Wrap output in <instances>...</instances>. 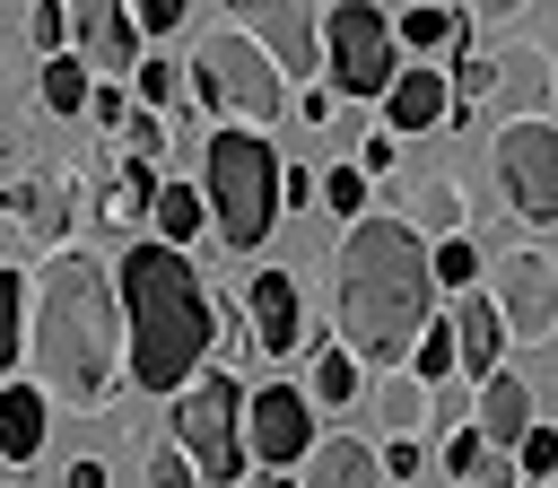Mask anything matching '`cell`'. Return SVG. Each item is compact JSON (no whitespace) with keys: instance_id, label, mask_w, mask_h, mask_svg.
<instances>
[{"instance_id":"6da1fadb","label":"cell","mask_w":558,"mask_h":488,"mask_svg":"<svg viewBox=\"0 0 558 488\" xmlns=\"http://www.w3.org/2000/svg\"><path fill=\"white\" fill-rule=\"evenodd\" d=\"M26 383L52 410H113L131 392L113 261H96L87 244L44 253L26 279Z\"/></svg>"},{"instance_id":"7a4b0ae2","label":"cell","mask_w":558,"mask_h":488,"mask_svg":"<svg viewBox=\"0 0 558 488\" xmlns=\"http://www.w3.org/2000/svg\"><path fill=\"white\" fill-rule=\"evenodd\" d=\"M436 270H427V244L401 227V218H384V209H366V218H349V235H340V253H331V305H340V349L366 366V375H392V366H410V349H418V331L436 322Z\"/></svg>"},{"instance_id":"3957f363","label":"cell","mask_w":558,"mask_h":488,"mask_svg":"<svg viewBox=\"0 0 558 488\" xmlns=\"http://www.w3.org/2000/svg\"><path fill=\"white\" fill-rule=\"evenodd\" d=\"M113 296H122V357H131V392H183L209 366L218 340V288L192 270V253L131 235V253L113 261Z\"/></svg>"},{"instance_id":"277c9868","label":"cell","mask_w":558,"mask_h":488,"mask_svg":"<svg viewBox=\"0 0 558 488\" xmlns=\"http://www.w3.org/2000/svg\"><path fill=\"white\" fill-rule=\"evenodd\" d=\"M201 200H209V235L227 253H262L279 227V148L244 122H218L201 139Z\"/></svg>"},{"instance_id":"5b68a950","label":"cell","mask_w":558,"mask_h":488,"mask_svg":"<svg viewBox=\"0 0 558 488\" xmlns=\"http://www.w3.org/2000/svg\"><path fill=\"white\" fill-rule=\"evenodd\" d=\"M288 105H296V87L279 78V61H270L244 26H218V35L183 61V113H192V122H244V131H270Z\"/></svg>"},{"instance_id":"8992f818","label":"cell","mask_w":558,"mask_h":488,"mask_svg":"<svg viewBox=\"0 0 558 488\" xmlns=\"http://www.w3.org/2000/svg\"><path fill=\"white\" fill-rule=\"evenodd\" d=\"M166 444L192 453L201 488H235L253 462H244V383L227 366H201L174 401H166Z\"/></svg>"},{"instance_id":"52a82bcc","label":"cell","mask_w":558,"mask_h":488,"mask_svg":"<svg viewBox=\"0 0 558 488\" xmlns=\"http://www.w3.org/2000/svg\"><path fill=\"white\" fill-rule=\"evenodd\" d=\"M401 70V44H392V17L375 0H331L323 9V87L340 105H375Z\"/></svg>"},{"instance_id":"ba28073f","label":"cell","mask_w":558,"mask_h":488,"mask_svg":"<svg viewBox=\"0 0 558 488\" xmlns=\"http://www.w3.org/2000/svg\"><path fill=\"white\" fill-rule=\"evenodd\" d=\"M488 174H497V192H506V209L541 235V227H558V122L541 113V122H497L488 131Z\"/></svg>"},{"instance_id":"9c48e42d","label":"cell","mask_w":558,"mask_h":488,"mask_svg":"<svg viewBox=\"0 0 558 488\" xmlns=\"http://www.w3.org/2000/svg\"><path fill=\"white\" fill-rule=\"evenodd\" d=\"M0 218H9V235H17V244H35V253L78 244L70 227H78V218H96V200H87V166H52V174H0Z\"/></svg>"},{"instance_id":"30bf717a","label":"cell","mask_w":558,"mask_h":488,"mask_svg":"<svg viewBox=\"0 0 558 488\" xmlns=\"http://www.w3.org/2000/svg\"><path fill=\"white\" fill-rule=\"evenodd\" d=\"M488 305L506 314V340H549L558 331V253L549 244H506L488 261Z\"/></svg>"},{"instance_id":"8fae6325","label":"cell","mask_w":558,"mask_h":488,"mask_svg":"<svg viewBox=\"0 0 558 488\" xmlns=\"http://www.w3.org/2000/svg\"><path fill=\"white\" fill-rule=\"evenodd\" d=\"M218 9L279 61L288 87H314L323 78V9L314 0H218Z\"/></svg>"},{"instance_id":"7c38bea8","label":"cell","mask_w":558,"mask_h":488,"mask_svg":"<svg viewBox=\"0 0 558 488\" xmlns=\"http://www.w3.org/2000/svg\"><path fill=\"white\" fill-rule=\"evenodd\" d=\"M314 401L296 392V383H262V392H244V462L253 471H296L305 453H314Z\"/></svg>"},{"instance_id":"4fadbf2b","label":"cell","mask_w":558,"mask_h":488,"mask_svg":"<svg viewBox=\"0 0 558 488\" xmlns=\"http://www.w3.org/2000/svg\"><path fill=\"white\" fill-rule=\"evenodd\" d=\"M488 70H497L488 78V122H541L558 105V52L549 44H523L514 35V44L488 52Z\"/></svg>"},{"instance_id":"5bb4252c","label":"cell","mask_w":558,"mask_h":488,"mask_svg":"<svg viewBox=\"0 0 558 488\" xmlns=\"http://www.w3.org/2000/svg\"><path fill=\"white\" fill-rule=\"evenodd\" d=\"M70 52L96 70V78H131L140 70V26L122 0H70Z\"/></svg>"},{"instance_id":"9a60e30c","label":"cell","mask_w":558,"mask_h":488,"mask_svg":"<svg viewBox=\"0 0 558 488\" xmlns=\"http://www.w3.org/2000/svg\"><path fill=\"white\" fill-rule=\"evenodd\" d=\"M375 105H384V131H392V139H427V131L453 122V87H445L436 61H401L392 87H384Z\"/></svg>"},{"instance_id":"2e32d148","label":"cell","mask_w":558,"mask_h":488,"mask_svg":"<svg viewBox=\"0 0 558 488\" xmlns=\"http://www.w3.org/2000/svg\"><path fill=\"white\" fill-rule=\"evenodd\" d=\"M244 331H253L262 357L305 349V296H296L288 270H253V279H244Z\"/></svg>"},{"instance_id":"e0dca14e","label":"cell","mask_w":558,"mask_h":488,"mask_svg":"<svg viewBox=\"0 0 558 488\" xmlns=\"http://www.w3.org/2000/svg\"><path fill=\"white\" fill-rule=\"evenodd\" d=\"M445 322H453V375L462 383H488L506 366V314L488 305V288H462Z\"/></svg>"},{"instance_id":"ac0fdd59","label":"cell","mask_w":558,"mask_h":488,"mask_svg":"<svg viewBox=\"0 0 558 488\" xmlns=\"http://www.w3.org/2000/svg\"><path fill=\"white\" fill-rule=\"evenodd\" d=\"M296 488H392V479H384V453H375L366 436L331 427V436H314V453L296 462Z\"/></svg>"},{"instance_id":"d6986e66","label":"cell","mask_w":558,"mask_h":488,"mask_svg":"<svg viewBox=\"0 0 558 488\" xmlns=\"http://www.w3.org/2000/svg\"><path fill=\"white\" fill-rule=\"evenodd\" d=\"M532 418H541V401H532V383H523L514 366H497L488 383H471V427H480V436H488L497 453H514Z\"/></svg>"},{"instance_id":"ffe728a7","label":"cell","mask_w":558,"mask_h":488,"mask_svg":"<svg viewBox=\"0 0 558 488\" xmlns=\"http://www.w3.org/2000/svg\"><path fill=\"white\" fill-rule=\"evenodd\" d=\"M366 418H375L384 436H427V427H436V383H418L410 366L366 375Z\"/></svg>"},{"instance_id":"44dd1931","label":"cell","mask_w":558,"mask_h":488,"mask_svg":"<svg viewBox=\"0 0 558 488\" xmlns=\"http://www.w3.org/2000/svg\"><path fill=\"white\" fill-rule=\"evenodd\" d=\"M44 427H52V401L17 375V383H0V462L9 471H26L35 453H44Z\"/></svg>"},{"instance_id":"7402d4cb","label":"cell","mask_w":558,"mask_h":488,"mask_svg":"<svg viewBox=\"0 0 558 488\" xmlns=\"http://www.w3.org/2000/svg\"><path fill=\"white\" fill-rule=\"evenodd\" d=\"M418 244H445V235H462L471 227V192L453 183V174H418L410 183V218H401Z\"/></svg>"},{"instance_id":"603a6c76","label":"cell","mask_w":558,"mask_h":488,"mask_svg":"<svg viewBox=\"0 0 558 488\" xmlns=\"http://www.w3.org/2000/svg\"><path fill=\"white\" fill-rule=\"evenodd\" d=\"M148 209H157V166L122 157V166H113V183L96 192V218H105V227H122V235H148Z\"/></svg>"},{"instance_id":"cb8c5ba5","label":"cell","mask_w":558,"mask_h":488,"mask_svg":"<svg viewBox=\"0 0 558 488\" xmlns=\"http://www.w3.org/2000/svg\"><path fill=\"white\" fill-rule=\"evenodd\" d=\"M305 401H314V418H323V410H357V401H366V366H357L340 340H323V349H314V375H305Z\"/></svg>"},{"instance_id":"d4e9b609","label":"cell","mask_w":558,"mask_h":488,"mask_svg":"<svg viewBox=\"0 0 558 488\" xmlns=\"http://www.w3.org/2000/svg\"><path fill=\"white\" fill-rule=\"evenodd\" d=\"M201 227H209V200H201V183H183V174H174V183H157V209H148V235L183 253V244H192Z\"/></svg>"},{"instance_id":"484cf974","label":"cell","mask_w":558,"mask_h":488,"mask_svg":"<svg viewBox=\"0 0 558 488\" xmlns=\"http://www.w3.org/2000/svg\"><path fill=\"white\" fill-rule=\"evenodd\" d=\"M453 35H462V17H453L445 0H410V9L392 17V44H401L410 61H427V52H445Z\"/></svg>"},{"instance_id":"4316f807","label":"cell","mask_w":558,"mask_h":488,"mask_svg":"<svg viewBox=\"0 0 558 488\" xmlns=\"http://www.w3.org/2000/svg\"><path fill=\"white\" fill-rule=\"evenodd\" d=\"M26 366V270L0 261V383H17Z\"/></svg>"},{"instance_id":"83f0119b","label":"cell","mask_w":558,"mask_h":488,"mask_svg":"<svg viewBox=\"0 0 558 488\" xmlns=\"http://www.w3.org/2000/svg\"><path fill=\"white\" fill-rule=\"evenodd\" d=\"M122 87H131V105H148V113H174V122H192V113H183V61H157V52H140V70H131Z\"/></svg>"},{"instance_id":"f1b7e54d","label":"cell","mask_w":558,"mask_h":488,"mask_svg":"<svg viewBox=\"0 0 558 488\" xmlns=\"http://www.w3.org/2000/svg\"><path fill=\"white\" fill-rule=\"evenodd\" d=\"M35 87H44V105H52V113H87V96H96V70H87L78 52H52Z\"/></svg>"},{"instance_id":"f546056e","label":"cell","mask_w":558,"mask_h":488,"mask_svg":"<svg viewBox=\"0 0 558 488\" xmlns=\"http://www.w3.org/2000/svg\"><path fill=\"white\" fill-rule=\"evenodd\" d=\"M427 270H436V288H480V244L471 235H445V244H427Z\"/></svg>"},{"instance_id":"4dcf8cb0","label":"cell","mask_w":558,"mask_h":488,"mask_svg":"<svg viewBox=\"0 0 558 488\" xmlns=\"http://www.w3.org/2000/svg\"><path fill=\"white\" fill-rule=\"evenodd\" d=\"M410 375H418V383H453V322H445V314L418 331V349H410Z\"/></svg>"},{"instance_id":"1f68e13d","label":"cell","mask_w":558,"mask_h":488,"mask_svg":"<svg viewBox=\"0 0 558 488\" xmlns=\"http://www.w3.org/2000/svg\"><path fill=\"white\" fill-rule=\"evenodd\" d=\"M113 139H122V157H140V166H157V157L174 148V139H166V113H148V105H131V122H122Z\"/></svg>"},{"instance_id":"d6a6232c","label":"cell","mask_w":558,"mask_h":488,"mask_svg":"<svg viewBox=\"0 0 558 488\" xmlns=\"http://www.w3.org/2000/svg\"><path fill=\"white\" fill-rule=\"evenodd\" d=\"M26 44L52 61V52H70V0H35L26 9Z\"/></svg>"},{"instance_id":"836d02e7","label":"cell","mask_w":558,"mask_h":488,"mask_svg":"<svg viewBox=\"0 0 558 488\" xmlns=\"http://www.w3.org/2000/svg\"><path fill=\"white\" fill-rule=\"evenodd\" d=\"M514 471H523V479H558V427H549V418H532V427H523Z\"/></svg>"},{"instance_id":"e575fe53","label":"cell","mask_w":558,"mask_h":488,"mask_svg":"<svg viewBox=\"0 0 558 488\" xmlns=\"http://www.w3.org/2000/svg\"><path fill=\"white\" fill-rule=\"evenodd\" d=\"M480 453H488V436H480V427H453V436L436 444V471H445V479H471Z\"/></svg>"},{"instance_id":"d590c367","label":"cell","mask_w":558,"mask_h":488,"mask_svg":"<svg viewBox=\"0 0 558 488\" xmlns=\"http://www.w3.org/2000/svg\"><path fill=\"white\" fill-rule=\"evenodd\" d=\"M323 200H331L340 218H366V174H357V166H331V174H323Z\"/></svg>"},{"instance_id":"8d00e7d4","label":"cell","mask_w":558,"mask_h":488,"mask_svg":"<svg viewBox=\"0 0 558 488\" xmlns=\"http://www.w3.org/2000/svg\"><path fill=\"white\" fill-rule=\"evenodd\" d=\"M148 488H201L192 453H183V444H157V453H148Z\"/></svg>"},{"instance_id":"74e56055","label":"cell","mask_w":558,"mask_h":488,"mask_svg":"<svg viewBox=\"0 0 558 488\" xmlns=\"http://www.w3.org/2000/svg\"><path fill=\"white\" fill-rule=\"evenodd\" d=\"M87 122L122 131V122H131V87H122V78H96V96H87Z\"/></svg>"},{"instance_id":"f35d334b","label":"cell","mask_w":558,"mask_h":488,"mask_svg":"<svg viewBox=\"0 0 558 488\" xmlns=\"http://www.w3.org/2000/svg\"><path fill=\"white\" fill-rule=\"evenodd\" d=\"M122 9H131V26H140V35H174L192 0H122Z\"/></svg>"},{"instance_id":"ab89813d","label":"cell","mask_w":558,"mask_h":488,"mask_svg":"<svg viewBox=\"0 0 558 488\" xmlns=\"http://www.w3.org/2000/svg\"><path fill=\"white\" fill-rule=\"evenodd\" d=\"M288 113H296V122H314V131H323V122H340V96H331V87H323V78H314V87H296V105H288Z\"/></svg>"},{"instance_id":"60d3db41","label":"cell","mask_w":558,"mask_h":488,"mask_svg":"<svg viewBox=\"0 0 558 488\" xmlns=\"http://www.w3.org/2000/svg\"><path fill=\"white\" fill-rule=\"evenodd\" d=\"M392 166H401V139H392V131L357 139V174H366V183H375V174H392Z\"/></svg>"},{"instance_id":"b9f144b4","label":"cell","mask_w":558,"mask_h":488,"mask_svg":"<svg viewBox=\"0 0 558 488\" xmlns=\"http://www.w3.org/2000/svg\"><path fill=\"white\" fill-rule=\"evenodd\" d=\"M471 427V383H436V436Z\"/></svg>"},{"instance_id":"7bdbcfd3","label":"cell","mask_w":558,"mask_h":488,"mask_svg":"<svg viewBox=\"0 0 558 488\" xmlns=\"http://www.w3.org/2000/svg\"><path fill=\"white\" fill-rule=\"evenodd\" d=\"M462 488H523V471H514V453H497V444H488V453H480V471H471Z\"/></svg>"},{"instance_id":"ee69618b","label":"cell","mask_w":558,"mask_h":488,"mask_svg":"<svg viewBox=\"0 0 558 488\" xmlns=\"http://www.w3.org/2000/svg\"><path fill=\"white\" fill-rule=\"evenodd\" d=\"M375 453H384V479H410V471L427 462V444H418V436H392V444H375Z\"/></svg>"},{"instance_id":"f6af8a7d","label":"cell","mask_w":558,"mask_h":488,"mask_svg":"<svg viewBox=\"0 0 558 488\" xmlns=\"http://www.w3.org/2000/svg\"><path fill=\"white\" fill-rule=\"evenodd\" d=\"M314 192H323V183H314V174H305V166H279V209H305V200H314Z\"/></svg>"},{"instance_id":"bcb514c9","label":"cell","mask_w":558,"mask_h":488,"mask_svg":"<svg viewBox=\"0 0 558 488\" xmlns=\"http://www.w3.org/2000/svg\"><path fill=\"white\" fill-rule=\"evenodd\" d=\"M61 488H105V462H96V453H87V462H70V471H61Z\"/></svg>"},{"instance_id":"7dc6e473","label":"cell","mask_w":558,"mask_h":488,"mask_svg":"<svg viewBox=\"0 0 558 488\" xmlns=\"http://www.w3.org/2000/svg\"><path fill=\"white\" fill-rule=\"evenodd\" d=\"M471 9H480V17H497V26H506V17H523V9H532V0H471Z\"/></svg>"},{"instance_id":"c3c4849f","label":"cell","mask_w":558,"mask_h":488,"mask_svg":"<svg viewBox=\"0 0 558 488\" xmlns=\"http://www.w3.org/2000/svg\"><path fill=\"white\" fill-rule=\"evenodd\" d=\"M235 488H296V471H244Z\"/></svg>"},{"instance_id":"681fc988","label":"cell","mask_w":558,"mask_h":488,"mask_svg":"<svg viewBox=\"0 0 558 488\" xmlns=\"http://www.w3.org/2000/svg\"><path fill=\"white\" fill-rule=\"evenodd\" d=\"M9 253H17V235H9V218H0V261H9Z\"/></svg>"},{"instance_id":"f907efd6","label":"cell","mask_w":558,"mask_h":488,"mask_svg":"<svg viewBox=\"0 0 558 488\" xmlns=\"http://www.w3.org/2000/svg\"><path fill=\"white\" fill-rule=\"evenodd\" d=\"M541 357H549V366H558V331H549V340H541Z\"/></svg>"},{"instance_id":"816d5d0a","label":"cell","mask_w":558,"mask_h":488,"mask_svg":"<svg viewBox=\"0 0 558 488\" xmlns=\"http://www.w3.org/2000/svg\"><path fill=\"white\" fill-rule=\"evenodd\" d=\"M549 488H558V479H549Z\"/></svg>"}]
</instances>
